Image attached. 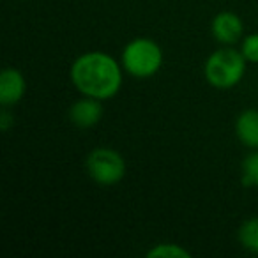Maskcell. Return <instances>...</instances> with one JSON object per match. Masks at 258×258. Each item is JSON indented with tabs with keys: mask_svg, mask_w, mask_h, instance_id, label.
Wrapping results in <instances>:
<instances>
[{
	"mask_svg": "<svg viewBox=\"0 0 258 258\" xmlns=\"http://www.w3.org/2000/svg\"><path fill=\"white\" fill-rule=\"evenodd\" d=\"M71 82L87 97L110 99L122 85V71L117 60L103 51L83 53L71 66Z\"/></svg>",
	"mask_w": 258,
	"mask_h": 258,
	"instance_id": "1",
	"label": "cell"
},
{
	"mask_svg": "<svg viewBox=\"0 0 258 258\" xmlns=\"http://www.w3.org/2000/svg\"><path fill=\"white\" fill-rule=\"evenodd\" d=\"M246 71V58L242 51L233 48H219L205 62V78L214 89H232L242 80Z\"/></svg>",
	"mask_w": 258,
	"mask_h": 258,
	"instance_id": "2",
	"label": "cell"
},
{
	"mask_svg": "<svg viewBox=\"0 0 258 258\" xmlns=\"http://www.w3.org/2000/svg\"><path fill=\"white\" fill-rule=\"evenodd\" d=\"M163 64V51L158 43L147 37H138L125 44L122 51V66L135 78H149L156 75Z\"/></svg>",
	"mask_w": 258,
	"mask_h": 258,
	"instance_id": "3",
	"label": "cell"
},
{
	"mask_svg": "<svg viewBox=\"0 0 258 258\" xmlns=\"http://www.w3.org/2000/svg\"><path fill=\"white\" fill-rule=\"evenodd\" d=\"M85 166L94 182L101 186H113L125 175V161L117 151L110 147H97L87 156Z\"/></svg>",
	"mask_w": 258,
	"mask_h": 258,
	"instance_id": "4",
	"label": "cell"
},
{
	"mask_svg": "<svg viewBox=\"0 0 258 258\" xmlns=\"http://www.w3.org/2000/svg\"><path fill=\"white\" fill-rule=\"evenodd\" d=\"M212 36L223 44H235L242 37V20L235 13L223 11L214 16L212 20Z\"/></svg>",
	"mask_w": 258,
	"mask_h": 258,
	"instance_id": "5",
	"label": "cell"
},
{
	"mask_svg": "<svg viewBox=\"0 0 258 258\" xmlns=\"http://www.w3.org/2000/svg\"><path fill=\"white\" fill-rule=\"evenodd\" d=\"M25 94V78L15 68H8L0 75V104L15 106Z\"/></svg>",
	"mask_w": 258,
	"mask_h": 258,
	"instance_id": "6",
	"label": "cell"
},
{
	"mask_svg": "<svg viewBox=\"0 0 258 258\" xmlns=\"http://www.w3.org/2000/svg\"><path fill=\"white\" fill-rule=\"evenodd\" d=\"M103 117V106H101L99 99L94 97H83L78 99L71 108H69V118L75 125L78 127H92Z\"/></svg>",
	"mask_w": 258,
	"mask_h": 258,
	"instance_id": "7",
	"label": "cell"
},
{
	"mask_svg": "<svg viewBox=\"0 0 258 258\" xmlns=\"http://www.w3.org/2000/svg\"><path fill=\"white\" fill-rule=\"evenodd\" d=\"M235 133L246 147L258 149V110H246L237 117Z\"/></svg>",
	"mask_w": 258,
	"mask_h": 258,
	"instance_id": "8",
	"label": "cell"
},
{
	"mask_svg": "<svg viewBox=\"0 0 258 258\" xmlns=\"http://www.w3.org/2000/svg\"><path fill=\"white\" fill-rule=\"evenodd\" d=\"M239 240L247 251L258 253V216L249 218L240 225Z\"/></svg>",
	"mask_w": 258,
	"mask_h": 258,
	"instance_id": "9",
	"label": "cell"
},
{
	"mask_svg": "<svg viewBox=\"0 0 258 258\" xmlns=\"http://www.w3.org/2000/svg\"><path fill=\"white\" fill-rule=\"evenodd\" d=\"M147 258H191V253L179 244H158L147 251Z\"/></svg>",
	"mask_w": 258,
	"mask_h": 258,
	"instance_id": "10",
	"label": "cell"
},
{
	"mask_svg": "<svg viewBox=\"0 0 258 258\" xmlns=\"http://www.w3.org/2000/svg\"><path fill=\"white\" fill-rule=\"evenodd\" d=\"M242 182L246 186H258V149L242 163Z\"/></svg>",
	"mask_w": 258,
	"mask_h": 258,
	"instance_id": "11",
	"label": "cell"
},
{
	"mask_svg": "<svg viewBox=\"0 0 258 258\" xmlns=\"http://www.w3.org/2000/svg\"><path fill=\"white\" fill-rule=\"evenodd\" d=\"M240 51L247 62H258V34H249L244 37Z\"/></svg>",
	"mask_w": 258,
	"mask_h": 258,
	"instance_id": "12",
	"label": "cell"
},
{
	"mask_svg": "<svg viewBox=\"0 0 258 258\" xmlns=\"http://www.w3.org/2000/svg\"><path fill=\"white\" fill-rule=\"evenodd\" d=\"M15 124V118H13V115L9 113L8 106H2V111H0V129L2 131H9V127Z\"/></svg>",
	"mask_w": 258,
	"mask_h": 258,
	"instance_id": "13",
	"label": "cell"
}]
</instances>
